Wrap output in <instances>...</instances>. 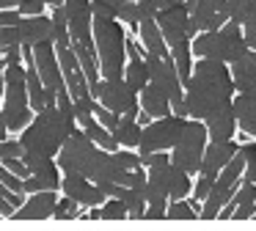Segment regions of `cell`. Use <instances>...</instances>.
<instances>
[{
	"instance_id": "obj_42",
	"label": "cell",
	"mask_w": 256,
	"mask_h": 231,
	"mask_svg": "<svg viewBox=\"0 0 256 231\" xmlns=\"http://www.w3.org/2000/svg\"><path fill=\"white\" fill-rule=\"evenodd\" d=\"M135 3H138V11H140V22H146V20H157L160 8H157L154 0H135Z\"/></svg>"
},
{
	"instance_id": "obj_23",
	"label": "cell",
	"mask_w": 256,
	"mask_h": 231,
	"mask_svg": "<svg viewBox=\"0 0 256 231\" xmlns=\"http://www.w3.org/2000/svg\"><path fill=\"white\" fill-rule=\"evenodd\" d=\"M78 124H80V130H83L86 135H88L91 140H94L96 146L102 148V152H110V154H116L118 148H122V146L116 143V138H113V132H110V130H105V126H102L100 121L94 118V116H86V118H80Z\"/></svg>"
},
{
	"instance_id": "obj_8",
	"label": "cell",
	"mask_w": 256,
	"mask_h": 231,
	"mask_svg": "<svg viewBox=\"0 0 256 231\" xmlns=\"http://www.w3.org/2000/svg\"><path fill=\"white\" fill-rule=\"evenodd\" d=\"M96 102H100L105 110H110V113L127 116V118H138V113H140L138 94L127 86L124 77H118V80H102Z\"/></svg>"
},
{
	"instance_id": "obj_40",
	"label": "cell",
	"mask_w": 256,
	"mask_h": 231,
	"mask_svg": "<svg viewBox=\"0 0 256 231\" xmlns=\"http://www.w3.org/2000/svg\"><path fill=\"white\" fill-rule=\"evenodd\" d=\"M91 14H94V20H118V11L102 0H91Z\"/></svg>"
},
{
	"instance_id": "obj_13",
	"label": "cell",
	"mask_w": 256,
	"mask_h": 231,
	"mask_svg": "<svg viewBox=\"0 0 256 231\" xmlns=\"http://www.w3.org/2000/svg\"><path fill=\"white\" fill-rule=\"evenodd\" d=\"M64 8H66V16H69V36H72V42L94 44L91 0H64Z\"/></svg>"
},
{
	"instance_id": "obj_20",
	"label": "cell",
	"mask_w": 256,
	"mask_h": 231,
	"mask_svg": "<svg viewBox=\"0 0 256 231\" xmlns=\"http://www.w3.org/2000/svg\"><path fill=\"white\" fill-rule=\"evenodd\" d=\"M138 36H140V44H144V50H146V58H149V55H152V58H168V55H171L166 38H162L160 25H157V20L140 22Z\"/></svg>"
},
{
	"instance_id": "obj_11",
	"label": "cell",
	"mask_w": 256,
	"mask_h": 231,
	"mask_svg": "<svg viewBox=\"0 0 256 231\" xmlns=\"http://www.w3.org/2000/svg\"><path fill=\"white\" fill-rule=\"evenodd\" d=\"M190 22L196 33H210L218 30L228 22V0H188Z\"/></svg>"
},
{
	"instance_id": "obj_31",
	"label": "cell",
	"mask_w": 256,
	"mask_h": 231,
	"mask_svg": "<svg viewBox=\"0 0 256 231\" xmlns=\"http://www.w3.org/2000/svg\"><path fill=\"white\" fill-rule=\"evenodd\" d=\"M124 218H130V212L124 206V201H118V198H108L100 206V220H124Z\"/></svg>"
},
{
	"instance_id": "obj_6",
	"label": "cell",
	"mask_w": 256,
	"mask_h": 231,
	"mask_svg": "<svg viewBox=\"0 0 256 231\" xmlns=\"http://www.w3.org/2000/svg\"><path fill=\"white\" fill-rule=\"evenodd\" d=\"M242 174H245V154L237 152V157L218 174V179H215V184H212L206 201L201 204V218L215 220L218 214L223 212V206L232 201L234 192H237V187L242 184Z\"/></svg>"
},
{
	"instance_id": "obj_19",
	"label": "cell",
	"mask_w": 256,
	"mask_h": 231,
	"mask_svg": "<svg viewBox=\"0 0 256 231\" xmlns=\"http://www.w3.org/2000/svg\"><path fill=\"white\" fill-rule=\"evenodd\" d=\"M232 80L237 94H250L256 96V52L248 50L237 64H232Z\"/></svg>"
},
{
	"instance_id": "obj_35",
	"label": "cell",
	"mask_w": 256,
	"mask_h": 231,
	"mask_svg": "<svg viewBox=\"0 0 256 231\" xmlns=\"http://www.w3.org/2000/svg\"><path fill=\"white\" fill-rule=\"evenodd\" d=\"M25 148L20 140H0V162H6V160H22Z\"/></svg>"
},
{
	"instance_id": "obj_26",
	"label": "cell",
	"mask_w": 256,
	"mask_h": 231,
	"mask_svg": "<svg viewBox=\"0 0 256 231\" xmlns=\"http://www.w3.org/2000/svg\"><path fill=\"white\" fill-rule=\"evenodd\" d=\"M140 135H144V126L138 124V118H127V116H122L118 126L113 130L116 143H118V146H124V148L140 146Z\"/></svg>"
},
{
	"instance_id": "obj_22",
	"label": "cell",
	"mask_w": 256,
	"mask_h": 231,
	"mask_svg": "<svg viewBox=\"0 0 256 231\" xmlns=\"http://www.w3.org/2000/svg\"><path fill=\"white\" fill-rule=\"evenodd\" d=\"M232 104H234V116H237V126L256 140V96L237 94Z\"/></svg>"
},
{
	"instance_id": "obj_39",
	"label": "cell",
	"mask_w": 256,
	"mask_h": 231,
	"mask_svg": "<svg viewBox=\"0 0 256 231\" xmlns=\"http://www.w3.org/2000/svg\"><path fill=\"white\" fill-rule=\"evenodd\" d=\"M116 160L122 162L124 170H138V168H144V165H140V154L130 152V148H118V152H116Z\"/></svg>"
},
{
	"instance_id": "obj_28",
	"label": "cell",
	"mask_w": 256,
	"mask_h": 231,
	"mask_svg": "<svg viewBox=\"0 0 256 231\" xmlns=\"http://www.w3.org/2000/svg\"><path fill=\"white\" fill-rule=\"evenodd\" d=\"M171 58L174 64H176V72L179 77H182V82H188L190 77H193V42H184V44H176V47H171Z\"/></svg>"
},
{
	"instance_id": "obj_50",
	"label": "cell",
	"mask_w": 256,
	"mask_h": 231,
	"mask_svg": "<svg viewBox=\"0 0 256 231\" xmlns=\"http://www.w3.org/2000/svg\"><path fill=\"white\" fill-rule=\"evenodd\" d=\"M3 91H6V60L0 55V96H3Z\"/></svg>"
},
{
	"instance_id": "obj_15",
	"label": "cell",
	"mask_w": 256,
	"mask_h": 231,
	"mask_svg": "<svg viewBox=\"0 0 256 231\" xmlns=\"http://www.w3.org/2000/svg\"><path fill=\"white\" fill-rule=\"evenodd\" d=\"M17 38L20 47H39V44H56L52 38V20L50 16H22L17 22Z\"/></svg>"
},
{
	"instance_id": "obj_32",
	"label": "cell",
	"mask_w": 256,
	"mask_h": 231,
	"mask_svg": "<svg viewBox=\"0 0 256 231\" xmlns=\"http://www.w3.org/2000/svg\"><path fill=\"white\" fill-rule=\"evenodd\" d=\"M240 152L245 154V174L242 182L245 184H256V143H242Z\"/></svg>"
},
{
	"instance_id": "obj_37",
	"label": "cell",
	"mask_w": 256,
	"mask_h": 231,
	"mask_svg": "<svg viewBox=\"0 0 256 231\" xmlns=\"http://www.w3.org/2000/svg\"><path fill=\"white\" fill-rule=\"evenodd\" d=\"M171 162V152H154V154H144L140 157V165H144L146 170L152 168H162V165Z\"/></svg>"
},
{
	"instance_id": "obj_38",
	"label": "cell",
	"mask_w": 256,
	"mask_h": 231,
	"mask_svg": "<svg viewBox=\"0 0 256 231\" xmlns=\"http://www.w3.org/2000/svg\"><path fill=\"white\" fill-rule=\"evenodd\" d=\"M212 184H215V179H212V176L198 174V179H196V184H193V198H196V201L204 204L206 196H210V190H212Z\"/></svg>"
},
{
	"instance_id": "obj_4",
	"label": "cell",
	"mask_w": 256,
	"mask_h": 231,
	"mask_svg": "<svg viewBox=\"0 0 256 231\" xmlns=\"http://www.w3.org/2000/svg\"><path fill=\"white\" fill-rule=\"evenodd\" d=\"M248 52V44H245L242 28L237 22H226L223 28L210 33H198L193 38V55L196 58H212L220 60V64L232 66L237 64L242 55Z\"/></svg>"
},
{
	"instance_id": "obj_51",
	"label": "cell",
	"mask_w": 256,
	"mask_h": 231,
	"mask_svg": "<svg viewBox=\"0 0 256 231\" xmlns=\"http://www.w3.org/2000/svg\"><path fill=\"white\" fill-rule=\"evenodd\" d=\"M157 3V8H171V6H182V3H188V0H154Z\"/></svg>"
},
{
	"instance_id": "obj_44",
	"label": "cell",
	"mask_w": 256,
	"mask_h": 231,
	"mask_svg": "<svg viewBox=\"0 0 256 231\" xmlns=\"http://www.w3.org/2000/svg\"><path fill=\"white\" fill-rule=\"evenodd\" d=\"M3 165H6V168L12 170L14 176H20V179H28V176H30V168L22 162V160H6Z\"/></svg>"
},
{
	"instance_id": "obj_3",
	"label": "cell",
	"mask_w": 256,
	"mask_h": 231,
	"mask_svg": "<svg viewBox=\"0 0 256 231\" xmlns=\"http://www.w3.org/2000/svg\"><path fill=\"white\" fill-rule=\"evenodd\" d=\"M94 47L100 60L102 80H118L124 77L127 66V36L118 20H94Z\"/></svg>"
},
{
	"instance_id": "obj_17",
	"label": "cell",
	"mask_w": 256,
	"mask_h": 231,
	"mask_svg": "<svg viewBox=\"0 0 256 231\" xmlns=\"http://www.w3.org/2000/svg\"><path fill=\"white\" fill-rule=\"evenodd\" d=\"M56 204H58V190L34 192V196L14 212V218L17 220H47L56 212Z\"/></svg>"
},
{
	"instance_id": "obj_46",
	"label": "cell",
	"mask_w": 256,
	"mask_h": 231,
	"mask_svg": "<svg viewBox=\"0 0 256 231\" xmlns=\"http://www.w3.org/2000/svg\"><path fill=\"white\" fill-rule=\"evenodd\" d=\"M52 25L56 28H66L69 30V16H66V8H64V6H52Z\"/></svg>"
},
{
	"instance_id": "obj_53",
	"label": "cell",
	"mask_w": 256,
	"mask_h": 231,
	"mask_svg": "<svg viewBox=\"0 0 256 231\" xmlns=\"http://www.w3.org/2000/svg\"><path fill=\"white\" fill-rule=\"evenodd\" d=\"M102 3H108V6H110V8H116V11H118V8H122V6H124V3H127V0H102Z\"/></svg>"
},
{
	"instance_id": "obj_18",
	"label": "cell",
	"mask_w": 256,
	"mask_h": 231,
	"mask_svg": "<svg viewBox=\"0 0 256 231\" xmlns=\"http://www.w3.org/2000/svg\"><path fill=\"white\" fill-rule=\"evenodd\" d=\"M206 135H210V143H226L234 140V132H237V116H234V104L212 113L210 118L204 121Z\"/></svg>"
},
{
	"instance_id": "obj_43",
	"label": "cell",
	"mask_w": 256,
	"mask_h": 231,
	"mask_svg": "<svg viewBox=\"0 0 256 231\" xmlns=\"http://www.w3.org/2000/svg\"><path fill=\"white\" fill-rule=\"evenodd\" d=\"M20 38H17V25L14 28H0V50H8V47H17Z\"/></svg>"
},
{
	"instance_id": "obj_2",
	"label": "cell",
	"mask_w": 256,
	"mask_h": 231,
	"mask_svg": "<svg viewBox=\"0 0 256 231\" xmlns=\"http://www.w3.org/2000/svg\"><path fill=\"white\" fill-rule=\"evenodd\" d=\"M74 130H78L74 113H64L56 104V108H44L42 113L34 116V121L20 135V143H22L25 154H39V157L56 160Z\"/></svg>"
},
{
	"instance_id": "obj_34",
	"label": "cell",
	"mask_w": 256,
	"mask_h": 231,
	"mask_svg": "<svg viewBox=\"0 0 256 231\" xmlns=\"http://www.w3.org/2000/svg\"><path fill=\"white\" fill-rule=\"evenodd\" d=\"M118 22L135 28V30L140 28V11H138V3H135V0H127V3L118 8Z\"/></svg>"
},
{
	"instance_id": "obj_12",
	"label": "cell",
	"mask_w": 256,
	"mask_h": 231,
	"mask_svg": "<svg viewBox=\"0 0 256 231\" xmlns=\"http://www.w3.org/2000/svg\"><path fill=\"white\" fill-rule=\"evenodd\" d=\"M34 64H36V72H39L44 88L58 91V94L66 91V80H64L61 64H58L56 44H39V47H34Z\"/></svg>"
},
{
	"instance_id": "obj_45",
	"label": "cell",
	"mask_w": 256,
	"mask_h": 231,
	"mask_svg": "<svg viewBox=\"0 0 256 231\" xmlns=\"http://www.w3.org/2000/svg\"><path fill=\"white\" fill-rule=\"evenodd\" d=\"M242 36H245V44H248V50H254L256 52V16L250 22H245L242 25Z\"/></svg>"
},
{
	"instance_id": "obj_49",
	"label": "cell",
	"mask_w": 256,
	"mask_h": 231,
	"mask_svg": "<svg viewBox=\"0 0 256 231\" xmlns=\"http://www.w3.org/2000/svg\"><path fill=\"white\" fill-rule=\"evenodd\" d=\"M14 212H17V209H14L12 204L6 201V196L0 192V214H3V218H14Z\"/></svg>"
},
{
	"instance_id": "obj_36",
	"label": "cell",
	"mask_w": 256,
	"mask_h": 231,
	"mask_svg": "<svg viewBox=\"0 0 256 231\" xmlns=\"http://www.w3.org/2000/svg\"><path fill=\"white\" fill-rule=\"evenodd\" d=\"M94 118L100 121V124L105 126V130H110V132H113V130L118 126V121H122V116H116V113H110V110H105L102 104H96V108H94Z\"/></svg>"
},
{
	"instance_id": "obj_27",
	"label": "cell",
	"mask_w": 256,
	"mask_h": 231,
	"mask_svg": "<svg viewBox=\"0 0 256 231\" xmlns=\"http://www.w3.org/2000/svg\"><path fill=\"white\" fill-rule=\"evenodd\" d=\"M124 80L135 94H140L149 86V64L144 58H130V64L124 66Z\"/></svg>"
},
{
	"instance_id": "obj_14",
	"label": "cell",
	"mask_w": 256,
	"mask_h": 231,
	"mask_svg": "<svg viewBox=\"0 0 256 231\" xmlns=\"http://www.w3.org/2000/svg\"><path fill=\"white\" fill-rule=\"evenodd\" d=\"M61 190L66 198H72V201H78L80 206H102V204L108 201V196L100 190V184H94L91 179H86V176H74V174H64L61 179Z\"/></svg>"
},
{
	"instance_id": "obj_16",
	"label": "cell",
	"mask_w": 256,
	"mask_h": 231,
	"mask_svg": "<svg viewBox=\"0 0 256 231\" xmlns=\"http://www.w3.org/2000/svg\"><path fill=\"white\" fill-rule=\"evenodd\" d=\"M237 152H240V143H237V140L210 143V146H206V152H204V162H201V170H198V174L218 179V174H220V170L226 168V165L232 162L234 157H237Z\"/></svg>"
},
{
	"instance_id": "obj_21",
	"label": "cell",
	"mask_w": 256,
	"mask_h": 231,
	"mask_svg": "<svg viewBox=\"0 0 256 231\" xmlns=\"http://www.w3.org/2000/svg\"><path fill=\"white\" fill-rule=\"evenodd\" d=\"M138 102H140V110H144L146 116H152V118H166V116L174 113L171 99H168L157 86H152V82L138 94Z\"/></svg>"
},
{
	"instance_id": "obj_5",
	"label": "cell",
	"mask_w": 256,
	"mask_h": 231,
	"mask_svg": "<svg viewBox=\"0 0 256 231\" xmlns=\"http://www.w3.org/2000/svg\"><path fill=\"white\" fill-rule=\"evenodd\" d=\"M206 146H210V135H206L204 121L188 118V124H184V132H182V138H179V143L171 148V162L176 165V168H182L184 174L198 176L201 162H204Z\"/></svg>"
},
{
	"instance_id": "obj_54",
	"label": "cell",
	"mask_w": 256,
	"mask_h": 231,
	"mask_svg": "<svg viewBox=\"0 0 256 231\" xmlns=\"http://www.w3.org/2000/svg\"><path fill=\"white\" fill-rule=\"evenodd\" d=\"M0 110H3V96H0Z\"/></svg>"
},
{
	"instance_id": "obj_10",
	"label": "cell",
	"mask_w": 256,
	"mask_h": 231,
	"mask_svg": "<svg viewBox=\"0 0 256 231\" xmlns=\"http://www.w3.org/2000/svg\"><path fill=\"white\" fill-rule=\"evenodd\" d=\"M157 25L162 30V38H166L168 50L176 47V44H184V42H193L196 36V28L190 22V11L188 6H171V8H162L157 14Z\"/></svg>"
},
{
	"instance_id": "obj_9",
	"label": "cell",
	"mask_w": 256,
	"mask_h": 231,
	"mask_svg": "<svg viewBox=\"0 0 256 231\" xmlns=\"http://www.w3.org/2000/svg\"><path fill=\"white\" fill-rule=\"evenodd\" d=\"M146 64H149V82L152 86L160 88V91L171 99L174 108L184 104V82H182V77H179L176 64H174L171 55H168V58H152L149 55Z\"/></svg>"
},
{
	"instance_id": "obj_1",
	"label": "cell",
	"mask_w": 256,
	"mask_h": 231,
	"mask_svg": "<svg viewBox=\"0 0 256 231\" xmlns=\"http://www.w3.org/2000/svg\"><path fill=\"white\" fill-rule=\"evenodd\" d=\"M232 66L212 58H198L193 66V77L184 82V113L188 118L206 121L212 113L228 108L234 102Z\"/></svg>"
},
{
	"instance_id": "obj_41",
	"label": "cell",
	"mask_w": 256,
	"mask_h": 231,
	"mask_svg": "<svg viewBox=\"0 0 256 231\" xmlns=\"http://www.w3.org/2000/svg\"><path fill=\"white\" fill-rule=\"evenodd\" d=\"M44 0H22V3H20V16H42L44 14Z\"/></svg>"
},
{
	"instance_id": "obj_7",
	"label": "cell",
	"mask_w": 256,
	"mask_h": 231,
	"mask_svg": "<svg viewBox=\"0 0 256 231\" xmlns=\"http://www.w3.org/2000/svg\"><path fill=\"white\" fill-rule=\"evenodd\" d=\"M184 124H188V118L174 116V113L166 116V118H154L149 126H144L138 154L144 157V154H154V152H171L179 143V138H182Z\"/></svg>"
},
{
	"instance_id": "obj_33",
	"label": "cell",
	"mask_w": 256,
	"mask_h": 231,
	"mask_svg": "<svg viewBox=\"0 0 256 231\" xmlns=\"http://www.w3.org/2000/svg\"><path fill=\"white\" fill-rule=\"evenodd\" d=\"M52 218H58V220H74V218H80V204L72 201V198H66V196L58 198Z\"/></svg>"
},
{
	"instance_id": "obj_24",
	"label": "cell",
	"mask_w": 256,
	"mask_h": 231,
	"mask_svg": "<svg viewBox=\"0 0 256 231\" xmlns=\"http://www.w3.org/2000/svg\"><path fill=\"white\" fill-rule=\"evenodd\" d=\"M61 168H50V170H42V174H30L28 179L22 182V190L25 192H44V190H61Z\"/></svg>"
},
{
	"instance_id": "obj_29",
	"label": "cell",
	"mask_w": 256,
	"mask_h": 231,
	"mask_svg": "<svg viewBox=\"0 0 256 231\" xmlns=\"http://www.w3.org/2000/svg\"><path fill=\"white\" fill-rule=\"evenodd\" d=\"M168 218L171 220H196L201 218V201H190V198H184V201H171L168 204Z\"/></svg>"
},
{
	"instance_id": "obj_30",
	"label": "cell",
	"mask_w": 256,
	"mask_h": 231,
	"mask_svg": "<svg viewBox=\"0 0 256 231\" xmlns=\"http://www.w3.org/2000/svg\"><path fill=\"white\" fill-rule=\"evenodd\" d=\"M256 16V0H228V22H237L240 28Z\"/></svg>"
},
{
	"instance_id": "obj_52",
	"label": "cell",
	"mask_w": 256,
	"mask_h": 231,
	"mask_svg": "<svg viewBox=\"0 0 256 231\" xmlns=\"http://www.w3.org/2000/svg\"><path fill=\"white\" fill-rule=\"evenodd\" d=\"M22 0H0V11H12V8H20Z\"/></svg>"
},
{
	"instance_id": "obj_47",
	"label": "cell",
	"mask_w": 256,
	"mask_h": 231,
	"mask_svg": "<svg viewBox=\"0 0 256 231\" xmlns=\"http://www.w3.org/2000/svg\"><path fill=\"white\" fill-rule=\"evenodd\" d=\"M3 60H6V66H17V64H22V47H8V50H3Z\"/></svg>"
},
{
	"instance_id": "obj_25",
	"label": "cell",
	"mask_w": 256,
	"mask_h": 231,
	"mask_svg": "<svg viewBox=\"0 0 256 231\" xmlns=\"http://www.w3.org/2000/svg\"><path fill=\"white\" fill-rule=\"evenodd\" d=\"M234 204V218L237 220H245V218H254L256 214V184H240L237 192L232 198Z\"/></svg>"
},
{
	"instance_id": "obj_48",
	"label": "cell",
	"mask_w": 256,
	"mask_h": 231,
	"mask_svg": "<svg viewBox=\"0 0 256 231\" xmlns=\"http://www.w3.org/2000/svg\"><path fill=\"white\" fill-rule=\"evenodd\" d=\"M22 20V16H20V11H0V28H14L17 25V22Z\"/></svg>"
}]
</instances>
